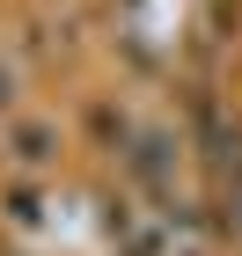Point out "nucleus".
<instances>
[{
  "mask_svg": "<svg viewBox=\"0 0 242 256\" xmlns=\"http://www.w3.org/2000/svg\"><path fill=\"white\" fill-rule=\"evenodd\" d=\"M52 146H59V132H52V124H22V132H8V154H15L22 168H37Z\"/></svg>",
  "mask_w": 242,
  "mask_h": 256,
  "instance_id": "1",
  "label": "nucleus"
},
{
  "mask_svg": "<svg viewBox=\"0 0 242 256\" xmlns=\"http://www.w3.org/2000/svg\"><path fill=\"white\" fill-rule=\"evenodd\" d=\"M8 102H15V74H0V110H8Z\"/></svg>",
  "mask_w": 242,
  "mask_h": 256,
  "instance_id": "2",
  "label": "nucleus"
}]
</instances>
